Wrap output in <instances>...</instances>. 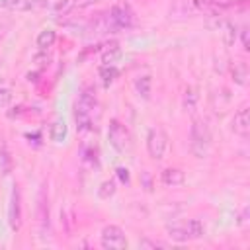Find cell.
<instances>
[{
    "label": "cell",
    "instance_id": "7402d4cb",
    "mask_svg": "<svg viewBox=\"0 0 250 250\" xmlns=\"http://www.w3.org/2000/svg\"><path fill=\"white\" fill-rule=\"evenodd\" d=\"M184 100H186V107H188L189 111H193V109H195V100H197V96L193 94V90H188Z\"/></svg>",
    "mask_w": 250,
    "mask_h": 250
},
{
    "label": "cell",
    "instance_id": "603a6c76",
    "mask_svg": "<svg viewBox=\"0 0 250 250\" xmlns=\"http://www.w3.org/2000/svg\"><path fill=\"white\" fill-rule=\"evenodd\" d=\"M238 37H240L242 49L248 51V29H246V27H240V29H238Z\"/></svg>",
    "mask_w": 250,
    "mask_h": 250
},
{
    "label": "cell",
    "instance_id": "52a82bcc",
    "mask_svg": "<svg viewBox=\"0 0 250 250\" xmlns=\"http://www.w3.org/2000/svg\"><path fill=\"white\" fill-rule=\"evenodd\" d=\"M107 20L113 27V31H119L123 27H129L131 21H133V12L127 8V6H113L109 12H107Z\"/></svg>",
    "mask_w": 250,
    "mask_h": 250
},
{
    "label": "cell",
    "instance_id": "5bb4252c",
    "mask_svg": "<svg viewBox=\"0 0 250 250\" xmlns=\"http://www.w3.org/2000/svg\"><path fill=\"white\" fill-rule=\"evenodd\" d=\"M49 137H51V141H55V143L64 141V137H66V125H64L62 119H55V121L51 123V127H49Z\"/></svg>",
    "mask_w": 250,
    "mask_h": 250
},
{
    "label": "cell",
    "instance_id": "5b68a950",
    "mask_svg": "<svg viewBox=\"0 0 250 250\" xmlns=\"http://www.w3.org/2000/svg\"><path fill=\"white\" fill-rule=\"evenodd\" d=\"M100 242L104 248H109V250H123L127 248V236H125V230L117 225H107L104 227L102 234H100Z\"/></svg>",
    "mask_w": 250,
    "mask_h": 250
},
{
    "label": "cell",
    "instance_id": "2e32d148",
    "mask_svg": "<svg viewBox=\"0 0 250 250\" xmlns=\"http://www.w3.org/2000/svg\"><path fill=\"white\" fill-rule=\"evenodd\" d=\"M186 227H188V236L189 240H195V238H201L205 234V227L199 219H189L186 221Z\"/></svg>",
    "mask_w": 250,
    "mask_h": 250
},
{
    "label": "cell",
    "instance_id": "7a4b0ae2",
    "mask_svg": "<svg viewBox=\"0 0 250 250\" xmlns=\"http://www.w3.org/2000/svg\"><path fill=\"white\" fill-rule=\"evenodd\" d=\"M209 146H211V131H209L207 123L201 121V119L193 121L191 131H189V148H191V152L197 158H203L207 154Z\"/></svg>",
    "mask_w": 250,
    "mask_h": 250
},
{
    "label": "cell",
    "instance_id": "9a60e30c",
    "mask_svg": "<svg viewBox=\"0 0 250 250\" xmlns=\"http://www.w3.org/2000/svg\"><path fill=\"white\" fill-rule=\"evenodd\" d=\"M150 86H152V80H150L148 74H143V76H139V78L135 80V90H137V94H139L141 98H145V100L150 98Z\"/></svg>",
    "mask_w": 250,
    "mask_h": 250
},
{
    "label": "cell",
    "instance_id": "6da1fadb",
    "mask_svg": "<svg viewBox=\"0 0 250 250\" xmlns=\"http://www.w3.org/2000/svg\"><path fill=\"white\" fill-rule=\"evenodd\" d=\"M98 107V100H96V92L94 88L86 86L78 100H76V105H74V121H76V127L80 131H88L92 129V123H94V111Z\"/></svg>",
    "mask_w": 250,
    "mask_h": 250
},
{
    "label": "cell",
    "instance_id": "4fadbf2b",
    "mask_svg": "<svg viewBox=\"0 0 250 250\" xmlns=\"http://www.w3.org/2000/svg\"><path fill=\"white\" fill-rule=\"evenodd\" d=\"M55 41H57V33H55L53 29H43V31H39V35H37V39H35V43H37V47H39L41 51L51 49V47L55 45Z\"/></svg>",
    "mask_w": 250,
    "mask_h": 250
},
{
    "label": "cell",
    "instance_id": "3957f363",
    "mask_svg": "<svg viewBox=\"0 0 250 250\" xmlns=\"http://www.w3.org/2000/svg\"><path fill=\"white\" fill-rule=\"evenodd\" d=\"M168 148H170V141H168V135L164 133V129L150 127L148 133H146V150H148V156L152 160H162L168 154Z\"/></svg>",
    "mask_w": 250,
    "mask_h": 250
},
{
    "label": "cell",
    "instance_id": "9c48e42d",
    "mask_svg": "<svg viewBox=\"0 0 250 250\" xmlns=\"http://www.w3.org/2000/svg\"><path fill=\"white\" fill-rule=\"evenodd\" d=\"M98 2H102V0H59L53 6V12H55V16H68L72 12L86 10V8H90Z\"/></svg>",
    "mask_w": 250,
    "mask_h": 250
},
{
    "label": "cell",
    "instance_id": "ba28073f",
    "mask_svg": "<svg viewBox=\"0 0 250 250\" xmlns=\"http://www.w3.org/2000/svg\"><path fill=\"white\" fill-rule=\"evenodd\" d=\"M236 2V0H234ZM232 0H191V6L195 12L201 14H209V16H217L221 12H225L227 8H230L234 4Z\"/></svg>",
    "mask_w": 250,
    "mask_h": 250
},
{
    "label": "cell",
    "instance_id": "44dd1931",
    "mask_svg": "<svg viewBox=\"0 0 250 250\" xmlns=\"http://www.w3.org/2000/svg\"><path fill=\"white\" fill-rule=\"evenodd\" d=\"M10 100H12V92H10V88L4 86V84H0V107L8 105Z\"/></svg>",
    "mask_w": 250,
    "mask_h": 250
},
{
    "label": "cell",
    "instance_id": "7c38bea8",
    "mask_svg": "<svg viewBox=\"0 0 250 250\" xmlns=\"http://www.w3.org/2000/svg\"><path fill=\"white\" fill-rule=\"evenodd\" d=\"M168 236L176 242H188L189 236H188V227H186V221H178V223H172L168 227Z\"/></svg>",
    "mask_w": 250,
    "mask_h": 250
},
{
    "label": "cell",
    "instance_id": "8992f818",
    "mask_svg": "<svg viewBox=\"0 0 250 250\" xmlns=\"http://www.w3.org/2000/svg\"><path fill=\"white\" fill-rule=\"evenodd\" d=\"M21 221H23V213H21V193H20V188L14 186L12 197H10V207H8V223H10L12 230H20V229H21Z\"/></svg>",
    "mask_w": 250,
    "mask_h": 250
},
{
    "label": "cell",
    "instance_id": "ac0fdd59",
    "mask_svg": "<svg viewBox=\"0 0 250 250\" xmlns=\"http://www.w3.org/2000/svg\"><path fill=\"white\" fill-rule=\"evenodd\" d=\"M0 8H6V10H29V8H33V0H0Z\"/></svg>",
    "mask_w": 250,
    "mask_h": 250
},
{
    "label": "cell",
    "instance_id": "8fae6325",
    "mask_svg": "<svg viewBox=\"0 0 250 250\" xmlns=\"http://www.w3.org/2000/svg\"><path fill=\"white\" fill-rule=\"evenodd\" d=\"M160 182L166 188H178L186 182V174L180 168H164L162 174H160Z\"/></svg>",
    "mask_w": 250,
    "mask_h": 250
},
{
    "label": "cell",
    "instance_id": "ffe728a7",
    "mask_svg": "<svg viewBox=\"0 0 250 250\" xmlns=\"http://www.w3.org/2000/svg\"><path fill=\"white\" fill-rule=\"evenodd\" d=\"M119 55H121V53H119V49H117V47H111V51H105V53H104L102 62H104V64H113V62H115V59H117Z\"/></svg>",
    "mask_w": 250,
    "mask_h": 250
},
{
    "label": "cell",
    "instance_id": "e0dca14e",
    "mask_svg": "<svg viewBox=\"0 0 250 250\" xmlns=\"http://www.w3.org/2000/svg\"><path fill=\"white\" fill-rule=\"evenodd\" d=\"M117 68H115V64H102V68H100V78H102V82H104V86H109L115 78H117Z\"/></svg>",
    "mask_w": 250,
    "mask_h": 250
},
{
    "label": "cell",
    "instance_id": "d6986e66",
    "mask_svg": "<svg viewBox=\"0 0 250 250\" xmlns=\"http://www.w3.org/2000/svg\"><path fill=\"white\" fill-rule=\"evenodd\" d=\"M113 193H115V182H113V180L102 182V186H100V189H98V195H100L102 199H107V197H111Z\"/></svg>",
    "mask_w": 250,
    "mask_h": 250
},
{
    "label": "cell",
    "instance_id": "30bf717a",
    "mask_svg": "<svg viewBox=\"0 0 250 250\" xmlns=\"http://www.w3.org/2000/svg\"><path fill=\"white\" fill-rule=\"evenodd\" d=\"M232 131L238 137H242V139L248 137V133H250V111H248L246 105H242L234 113V117H232Z\"/></svg>",
    "mask_w": 250,
    "mask_h": 250
},
{
    "label": "cell",
    "instance_id": "cb8c5ba5",
    "mask_svg": "<svg viewBox=\"0 0 250 250\" xmlns=\"http://www.w3.org/2000/svg\"><path fill=\"white\" fill-rule=\"evenodd\" d=\"M117 174H119V178H121L123 182H127V180H129V174H127V170H125V168H117Z\"/></svg>",
    "mask_w": 250,
    "mask_h": 250
},
{
    "label": "cell",
    "instance_id": "277c9868",
    "mask_svg": "<svg viewBox=\"0 0 250 250\" xmlns=\"http://www.w3.org/2000/svg\"><path fill=\"white\" fill-rule=\"evenodd\" d=\"M107 141L117 152H123L131 146V133L119 119H111L107 129Z\"/></svg>",
    "mask_w": 250,
    "mask_h": 250
}]
</instances>
